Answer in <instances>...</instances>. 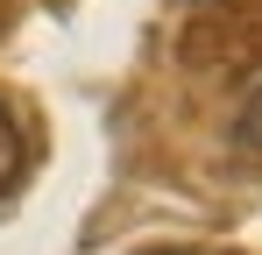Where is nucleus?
Wrapping results in <instances>:
<instances>
[{
	"label": "nucleus",
	"instance_id": "f03ea898",
	"mask_svg": "<svg viewBox=\"0 0 262 255\" xmlns=\"http://www.w3.org/2000/svg\"><path fill=\"white\" fill-rule=\"evenodd\" d=\"M234 142H241V149H262V78L248 85V99H241V114H234Z\"/></svg>",
	"mask_w": 262,
	"mask_h": 255
},
{
	"label": "nucleus",
	"instance_id": "7ed1b4c3",
	"mask_svg": "<svg viewBox=\"0 0 262 255\" xmlns=\"http://www.w3.org/2000/svg\"><path fill=\"white\" fill-rule=\"evenodd\" d=\"M142 255H191V248H142Z\"/></svg>",
	"mask_w": 262,
	"mask_h": 255
},
{
	"label": "nucleus",
	"instance_id": "f257e3e1",
	"mask_svg": "<svg viewBox=\"0 0 262 255\" xmlns=\"http://www.w3.org/2000/svg\"><path fill=\"white\" fill-rule=\"evenodd\" d=\"M21 163H29V142H21V128L7 121V107H0V192L21 177Z\"/></svg>",
	"mask_w": 262,
	"mask_h": 255
}]
</instances>
